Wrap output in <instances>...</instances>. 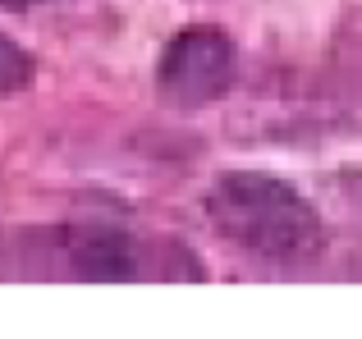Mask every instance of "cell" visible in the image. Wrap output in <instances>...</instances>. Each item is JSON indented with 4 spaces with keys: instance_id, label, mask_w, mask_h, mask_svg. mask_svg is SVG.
I'll return each mask as SVG.
<instances>
[{
    "instance_id": "3",
    "label": "cell",
    "mask_w": 362,
    "mask_h": 339,
    "mask_svg": "<svg viewBox=\"0 0 362 339\" xmlns=\"http://www.w3.org/2000/svg\"><path fill=\"white\" fill-rule=\"evenodd\" d=\"M60 266L74 280H147L165 275L160 257L147 252L133 234L110 225H78L60 230Z\"/></svg>"
},
{
    "instance_id": "6",
    "label": "cell",
    "mask_w": 362,
    "mask_h": 339,
    "mask_svg": "<svg viewBox=\"0 0 362 339\" xmlns=\"http://www.w3.org/2000/svg\"><path fill=\"white\" fill-rule=\"evenodd\" d=\"M358 188H362V179H358ZM358 197H362V193H358Z\"/></svg>"
},
{
    "instance_id": "5",
    "label": "cell",
    "mask_w": 362,
    "mask_h": 339,
    "mask_svg": "<svg viewBox=\"0 0 362 339\" xmlns=\"http://www.w3.org/2000/svg\"><path fill=\"white\" fill-rule=\"evenodd\" d=\"M5 9H33V5H42V0H0Z\"/></svg>"
},
{
    "instance_id": "4",
    "label": "cell",
    "mask_w": 362,
    "mask_h": 339,
    "mask_svg": "<svg viewBox=\"0 0 362 339\" xmlns=\"http://www.w3.org/2000/svg\"><path fill=\"white\" fill-rule=\"evenodd\" d=\"M33 73H37L33 55H28L18 42L0 37V92H23L28 83H33Z\"/></svg>"
},
{
    "instance_id": "1",
    "label": "cell",
    "mask_w": 362,
    "mask_h": 339,
    "mask_svg": "<svg viewBox=\"0 0 362 339\" xmlns=\"http://www.w3.org/2000/svg\"><path fill=\"white\" fill-rule=\"evenodd\" d=\"M206 220L216 225L221 239L266 261H303L326 243L317 206L284 179L252 174V170L216 179L206 193Z\"/></svg>"
},
{
    "instance_id": "2",
    "label": "cell",
    "mask_w": 362,
    "mask_h": 339,
    "mask_svg": "<svg viewBox=\"0 0 362 339\" xmlns=\"http://www.w3.org/2000/svg\"><path fill=\"white\" fill-rule=\"evenodd\" d=\"M160 97L175 106H206L234 83V42L216 28H188L160 55Z\"/></svg>"
}]
</instances>
